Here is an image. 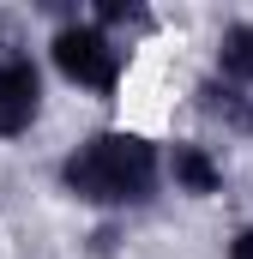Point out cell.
<instances>
[{
  "mask_svg": "<svg viewBox=\"0 0 253 259\" xmlns=\"http://www.w3.org/2000/svg\"><path fill=\"white\" fill-rule=\"evenodd\" d=\"M157 175V145L139 133H97L61 163V187L85 205H145Z\"/></svg>",
  "mask_w": 253,
  "mask_h": 259,
  "instance_id": "1",
  "label": "cell"
},
{
  "mask_svg": "<svg viewBox=\"0 0 253 259\" xmlns=\"http://www.w3.org/2000/svg\"><path fill=\"white\" fill-rule=\"evenodd\" d=\"M49 55L61 66V78L97 91V97H109V91L121 84V66H126V49L109 30H97V24H61L55 42H49Z\"/></svg>",
  "mask_w": 253,
  "mask_h": 259,
  "instance_id": "2",
  "label": "cell"
},
{
  "mask_svg": "<svg viewBox=\"0 0 253 259\" xmlns=\"http://www.w3.org/2000/svg\"><path fill=\"white\" fill-rule=\"evenodd\" d=\"M36 109H43V78H36V66L24 61V55H6V61H0V133H6V139L24 133L36 121Z\"/></svg>",
  "mask_w": 253,
  "mask_h": 259,
  "instance_id": "3",
  "label": "cell"
},
{
  "mask_svg": "<svg viewBox=\"0 0 253 259\" xmlns=\"http://www.w3.org/2000/svg\"><path fill=\"white\" fill-rule=\"evenodd\" d=\"M169 175H175V187L193 193V199H211L223 187V163H217L205 145H175V151H169Z\"/></svg>",
  "mask_w": 253,
  "mask_h": 259,
  "instance_id": "4",
  "label": "cell"
},
{
  "mask_svg": "<svg viewBox=\"0 0 253 259\" xmlns=\"http://www.w3.org/2000/svg\"><path fill=\"white\" fill-rule=\"evenodd\" d=\"M217 66H223V84H253V24H229L217 36Z\"/></svg>",
  "mask_w": 253,
  "mask_h": 259,
  "instance_id": "5",
  "label": "cell"
},
{
  "mask_svg": "<svg viewBox=\"0 0 253 259\" xmlns=\"http://www.w3.org/2000/svg\"><path fill=\"white\" fill-rule=\"evenodd\" d=\"M199 109H205V115H223L229 127H253V109L241 103V91H235V84H217V78H211V84H199Z\"/></svg>",
  "mask_w": 253,
  "mask_h": 259,
  "instance_id": "6",
  "label": "cell"
},
{
  "mask_svg": "<svg viewBox=\"0 0 253 259\" xmlns=\"http://www.w3.org/2000/svg\"><path fill=\"white\" fill-rule=\"evenodd\" d=\"M91 24L97 30H151V12L145 6H121V0H103L91 12Z\"/></svg>",
  "mask_w": 253,
  "mask_h": 259,
  "instance_id": "7",
  "label": "cell"
},
{
  "mask_svg": "<svg viewBox=\"0 0 253 259\" xmlns=\"http://www.w3.org/2000/svg\"><path fill=\"white\" fill-rule=\"evenodd\" d=\"M229 259H253V229H241V235L229 241Z\"/></svg>",
  "mask_w": 253,
  "mask_h": 259,
  "instance_id": "8",
  "label": "cell"
}]
</instances>
